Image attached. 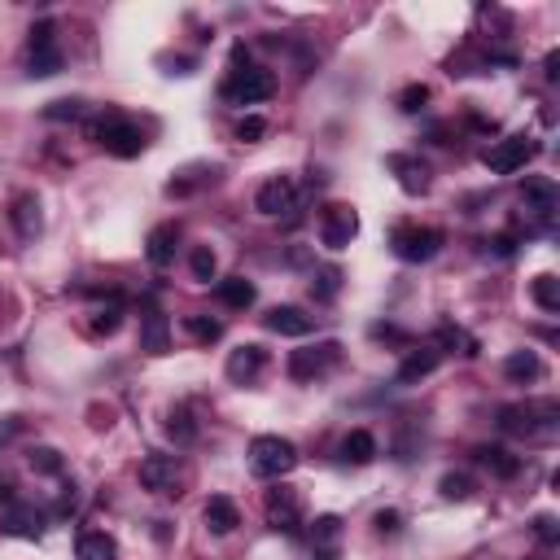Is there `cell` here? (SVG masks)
I'll list each match as a JSON object with an SVG mask.
<instances>
[{"label":"cell","instance_id":"52a82bcc","mask_svg":"<svg viewBox=\"0 0 560 560\" xmlns=\"http://www.w3.org/2000/svg\"><path fill=\"white\" fill-rule=\"evenodd\" d=\"M341 359L338 341H319V346H307V350H293L290 355V377L293 381H311V377H324L329 368Z\"/></svg>","mask_w":560,"mask_h":560},{"label":"cell","instance_id":"4316f807","mask_svg":"<svg viewBox=\"0 0 560 560\" xmlns=\"http://www.w3.org/2000/svg\"><path fill=\"white\" fill-rule=\"evenodd\" d=\"M530 293H535V302L547 311V316H556L560 311V280L552 276V271H543V276H535V285H530Z\"/></svg>","mask_w":560,"mask_h":560},{"label":"cell","instance_id":"9a60e30c","mask_svg":"<svg viewBox=\"0 0 560 560\" xmlns=\"http://www.w3.org/2000/svg\"><path fill=\"white\" fill-rule=\"evenodd\" d=\"M263 364H268V350H263V346H254V341H250V346H237V350L228 355V377H232L237 386H250V381L263 372Z\"/></svg>","mask_w":560,"mask_h":560},{"label":"cell","instance_id":"30bf717a","mask_svg":"<svg viewBox=\"0 0 560 560\" xmlns=\"http://www.w3.org/2000/svg\"><path fill=\"white\" fill-rule=\"evenodd\" d=\"M141 486L153 490V495H175V486H180V460L175 456H149L141 464Z\"/></svg>","mask_w":560,"mask_h":560},{"label":"cell","instance_id":"ba28073f","mask_svg":"<svg viewBox=\"0 0 560 560\" xmlns=\"http://www.w3.org/2000/svg\"><path fill=\"white\" fill-rule=\"evenodd\" d=\"M62 71V49H57V26L40 23L31 26V74L35 79H49Z\"/></svg>","mask_w":560,"mask_h":560},{"label":"cell","instance_id":"9c48e42d","mask_svg":"<svg viewBox=\"0 0 560 560\" xmlns=\"http://www.w3.org/2000/svg\"><path fill=\"white\" fill-rule=\"evenodd\" d=\"M552 416H556V403H526V408H504V412H499V425H504L508 434H538L543 420L552 425Z\"/></svg>","mask_w":560,"mask_h":560},{"label":"cell","instance_id":"83f0119b","mask_svg":"<svg viewBox=\"0 0 560 560\" xmlns=\"http://www.w3.org/2000/svg\"><path fill=\"white\" fill-rule=\"evenodd\" d=\"M477 460L486 464L490 473H499V477H516L521 473V460H512L504 447H477Z\"/></svg>","mask_w":560,"mask_h":560},{"label":"cell","instance_id":"3957f363","mask_svg":"<svg viewBox=\"0 0 560 560\" xmlns=\"http://www.w3.org/2000/svg\"><path fill=\"white\" fill-rule=\"evenodd\" d=\"M394 254L403 259V263H429L434 254H438L442 245V232L438 228H416V223H403V228H394Z\"/></svg>","mask_w":560,"mask_h":560},{"label":"cell","instance_id":"603a6c76","mask_svg":"<svg viewBox=\"0 0 560 560\" xmlns=\"http://www.w3.org/2000/svg\"><path fill=\"white\" fill-rule=\"evenodd\" d=\"M9 215H14V228H18V237H26V241H31V237H35L40 228H44V215H40V201H35V197H31V193L14 197V211H9Z\"/></svg>","mask_w":560,"mask_h":560},{"label":"cell","instance_id":"2e32d148","mask_svg":"<svg viewBox=\"0 0 560 560\" xmlns=\"http://www.w3.org/2000/svg\"><path fill=\"white\" fill-rule=\"evenodd\" d=\"M268 521H271V530H285V535L298 530V495L290 486L268 490Z\"/></svg>","mask_w":560,"mask_h":560},{"label":"cell","instance_id":"6da1fadb","mask_svg":"<svg viewBox=\"0 0 560 560\" xmlns=\"http://www.w3.org/2000/svg\"><path fill=\"white\" fill-rule=\"evenodd\" d=\"M298 464V447L290 438H276V434H263V438L250 442V473L254 477H285Z\"/></svg>","mask_w":560,"mask_h":560},{"label":"cell","instance_id":"60d3db41","mask_svg":"<svg viewBox=\"0 0 560 560\" xmlns=\"http://www.w3.org/2000/svg\"><path fill=\"white\" fill-rule=\"evenodd\" d=\"M535 535L543 538V543H556V521H552V516H538V521H535Z\"/></svg>","mask_w":560,"mask_h":560},{"label":"cell","instance_id":"5bb4252c","mask_svg":"<svg viewBox=\"0 0 560 560\" xmlns=\"http://www.w3.org/2000/svg\"><path fill=\"white\" fill-rule=\"evenodd\" d=\"M271 333H280V338H307L311 329H316V319L307 316L302 307H271L268 316H263Z\"/></svg>","mask_w":560,"mask_h":560},{"label":"cell","instance_id":"7c38bea8","mask_svg":"<svg viewBox=\"0 0 560 560\" xmlns=\"http://www.w3.org/2000/svg\"><path fill=\"white\" fill-rule=\"evenodd\" d=\"M0 530L14 535V538H44V512L31 508V504H9Z\"/></svg>","mask_w":560,"mask_h":560},{"label":"cell","instance_id":"7402d4cb","mask_svg":"<svg viewBox=\"0 0 560 560\" xmlns=\"http://www.w3.org/2000/svg\"><path fill=\"white\" fill-rule=\"evenodd\" d=\"M74 556L79 560H119V543L105 535V530H88V535H79V543H74Z\"/></svg>","mask_w":560,"mask_h":560},{"label":"cell","instance_id":"ab89813d","mask_svg":"<svg viewBox=\"0 0 560 560\" xmlns=\"http://www.w3.org/2000/svg\"><path fill=\"white\" fill-rule=\"evenodd\" d=\"M372 526H377V535H398V530H403V516L394 508H381L372 516Z\"/></svg>","mask_w":560,"mask_h":560},{"label":"cell","instance_id":"d4e9b609","mask_svg":"<svg viewBox=\"0 0 560 560\" xmlns=\"http://www.w3.org/2000/svg\"><path fill=\"white\" fill-rule=\"evenodd\" d=\"M341 460L346 464H372L377 460V438H372L368 429L346 434V442H341Z\"/></svg>","mask_w":560,"mask_h":560},{"label":"cell","instance_id":"d6a6232c","mask_svg":"<svg viewBox=\"0 0 560 560\" xmlns=\"http://www.w3.org/2000/svg\"><path fill=\"white\" fill-rule=\"evenodd\" d=\"M425 105H429V88H425V84H408V88L398 93V110H403V114H420Z\"/></svg>","mask_w":560,"mask_h":560},{"label":"cell","instance_id":"d6986e66","mask_svg":"<svg viewBox=\"0 0 560 560\" xmlns=\"http://www.w3.org/2000/svg\"><path fill=\"white\" fill-rule=\"evenodd\" d=\"M504 377L516 381V386H530V381H543V359H538V350H512L508 359H504Z\"/></svg>","mask_w":560,"mask_h":560},{"label":"cell","instance_id":"44dd1931","mask_svg":"<svg viewBox=\"0 0 560 560\" xmlns=\"http://www.w3.org/2000/svg\"><path fill=\"white\" fill-rule=\"evenodd\" d=\"M526 201H530V211H535L538 220H552V211H556V184L547 180V175H535V180H526Z\"/></svg>","mask_w":560,"mask_h":560},{"label":"cell","instance_id":"cb8c5ba5","mask_svg":"<svg viewBox=\"0 0 560 560\" xmlns=\"http://www.w3.org/2000/svg\"><path fill=\"white\" fill-rule=\"evenodd\" d=\"M175 241H180V228L175 223H158L149 232V263L153 268H167L171 259H175Z\"/></svg>","mask_w":560,"mask_h":560},{"label":"cell","instance_id":"7a4b0ae2","mask_svg":"<svg viewBox=\"0 0 560 560\" xmlns=\"http://www.w3.org/2000/svg\"><path fill=\"white\" fill-rule=\"evenodd\" d=\"M93 141H97L105 153H114V158H136V153L145 149L141 127L127 119H101L97 127H93Z\"/></svg>","mask_w":560,"mask_h":560},{"label":"cell","instance_id":"8fae6325","mask_svg":"<svg viewBox=\"0 0 560 560\" xmlns=\"http://www.w3.org/2000/svg\"><path fill=\"white\" fill-rule=\"evenodd\" d=\"M293 201H298V189H293L290 175H271L268 184L259 189V197H254L259 215H290Z\"/></svg>","mask_w":560,"mask_h":560},{"label":"cell","instance_id":"8d00e7d4","mask_svg":"<svg viewBox=\"0 0 560 560\" xmlns=\"http://www.w3.org/2000/svg\"><path fill=\"white\" fill-rule=\"evenodd\" d=\"M31 468H35V473H62V456H57L53 447H35V451H31Z\"/></svg>","mask_w":560,"mask_h":560},{"label":"cell","instance_id":"ffe728a7","mask_svg":"<svg viewBox=\"0 0 560 560\" xmlns=\"http://www.w3.org/2000/svg\"><path fill=\"white\" fill-rule=\"evenodd\" d=\"M438 350L434 346H420V350H412L403 364H398V386H416V381H425L434 368H438Z\"/></svg>","mask_w":560,"mask_h":560},{"label":"cell","instance_id":"7bdbcfd3","mask_svg":"<svg viewBox=\"0 0 560 560\" xmlns=\"http://www.w3.org/2000/svg\"><path fill=\"white\" fill-rule=\"evenodd\" d=\"M14 434H18V420H9V425H0V442H5V438H14Z\"/></svg>","mask_w":560,"mask_h":560},{"label":"cell","instance_id":"ac0fdd59","mask_svg":"<svg viewBox=\"0 0 560 560\" xmlns=\"http://www.w3.org/2000/svg\"><path fill=\"white\" fill-rule=\"evenodd\" d=\"M237 526H241L237 504H232L228 495H211V499H206V530H211V535H232Z\"/></svg>","mask_w":560,"mask_h":560},{"label":"cell","instance_id":"e575fe53","mask_svg":"<svg viewBox=\"0 0 560 560\" xmlns=\"http://www.w3.org/2000/svg\"><path fill=\"white\" fill-rule=\"evenodd\" d=\"M189 333L197 341H220L223 338V324L220 319H206V316H189Z\"/></svg>","mask_w":560,"mask_h":560},{"label":"cell","instance_id":"f546056e","mask_svg":"<svg viewBox=\"0 0 560 560\" xmlns=\"http://www.w3.org/2000/svg\"><path fill=\"white\" fill-rule=\"evenodd\" d=\"M189 268H193V280L211 285V280H215V271H220V259H215V250H211V245H197L193 259H189Z\"/></svg>","mask_w":560,"mask_h":560},{"label":"cell","instance_id":"836d02e7","mask_svg":"<svg viewBox=\"0 0 560 560\" xmlns=\"http://www.w3.org/2000/svg\"><path fill=\"white\" fill-rule=\"evenodd\" d=\"M44 114H49V119H88V101H49V105H44Z\"/></svg>","mask_w":560,"mask_h":560},{"label":"cell","instance_id":"d590c367","mask_svg":"<svg viewBox=\"0 0 560 560\" xmlns=\"http://www.w3.org/2000/svg\"><path fill=\"white\" fill-rule=\"evenodd\" d=\"M268 136V123L259 119V114H245L241 123H237V141H245V145H254V141H263Z\"/></svg>","mask_w":560,"mask_h":560},{"label":"cell","instance_id":"b9f144b4","mask_svg":"<svg viewBox=\"0 0 560 560\" xmlns=\"http://www.w3.org/2000/svg\"><path fill=\"white\" fill-rule=\"evenodd\" d=\"M495 254H512V250H516V237H508V232H504V237H495Z\"/></svg>","mask_w":560,"mask_h":560},{"label":"cell","instance_id":"74e56055","mask_svg":"<svg viewBox=\"0 0 560 560\" xmlns=\"http://www.w3.org/2000/svg\"><path fill=\"white\" fill-rule=\"evenodd\" d=\"M341 521L338 516H316V526H311V538H316V547H329L333 538H338Z\"/></svg>","mask_w":560,"mask_h":560},{"label":"cell","instance_id":"4fadbf2b","mask_svg":"<svg viewBox=\"0 0 560 560\" xmlns=\"http://www.w3.org/2000/svg\"><path fill=\"white\" fill-rule=\"evenodd\" d=\"M141 350H149V355H167L171 350V319L158 307L141 311Z\"/></svg>","mask_w":560,"mask_h":560},{"label":"cell","instance_id":"e0dca14e","mask_svg":"<svg viewBox=\"0 0 560 560\" xmlns=\"http://www.w3.org/2000/svg\"><path fill=\"white\" fill-rule=\"evenodd\" d=\"M390 171H398V184L403 193H429V167L412 158V153H390Z\"/></svg>","mask_w":560,"mask_h":560},{"label":"cell","instance_id":"4dcf8cb0","mask_svg":"<svg viewBox=\"0 0 560 560\" xmlns=\"http://www.w3.org/2000/svg\"><path fill=\"white\" fill-rule=\"evenodd\" d=\"M338 290H341V271L338 268H319L316 280H311V298H316V302H333Z\"/></svg>","mask_w":560,"mask_h":560},{"label":"cell","instance_id":"f35d334b","mask_svg":"<svg viewBox=\"0 0 560 560\" xmlns=\"http://www.w3.org/2000/svg\"><path fill=\"white\" fill-rule=\"evenodd\" d=\"M119 319H123V307H119V302L101 307L97 319H93V333H114V329H119Z\"/></svg>","mask_w":560,"mask_h":560},{"label":"cell","instance_id":"277c9868","mask_svg":"<svg viewBox=\"0 0 560 560\" xmlns=\"http://www.w3.org/2000/svg\"><path fill=\"white\" fill-rule=\"evenodd\" d=\"M276 93V74L263 71V66H245L237 71L228 84H223V97L237 101V105H254V101H268Z\"/></svg>","mask_w":560,"mask_h":560},{"label":"cell","instance_id":"1f68e13d","mask_svg":"<svg viewBox=\"0 0 560 560\" xmlns=\"http://www.w3.org/2000/svg\"><path fill=\"white\" fill-rule=\"evenodd\" d=\"M438 490H442V499H456V504H464L468 495H473V477L468 473H447L438 482Z\"/></svg>","mask_w":560,"mask_h":560},{"label":"cell","instance_id":"484cf974","mask_svg":"<svg viewBox=\"0 0 560 560\" xmlns=\"http://www.w3.org/2000/svg\"><path fill=\"white\" fill-rule=\"evenodd\" d=\"M220 302H223V307H237V311H245V307L254 302V285H250L245 276H228V280H220Z\"/></svg>","mask_w":560,"mask_h":560},{"label":"cell","instance_id":"8992f818","mask_svg":"<svg viewBox=\"0 0 560 560\" xmlns=\"http://www.w3.org/2000/svg\"><path fill=\"white\" fill-rule=\"evenodd\" d=\"M535 153H538V145L530 141V136H508V141H499L495 149L482 153V167L495 171V175H512V171L526 167Z\"/></svg>","mask_w":560,"mask_h":560},{"label":"cell","instance_id":"f1b7e54d","mask_svg":"<svg viewBox=\"0 0 560 560\" xmlns=\"http://www.w3.org/2000/svg\"><path fill=\"white\" fill-rule=\"evenodd\" d=\"M167 434H171L175 442H193V438H197V425H193V412H189V403L171 408V416H167Z\"/></svg>","mask_w":560,"mask_h":560},{"label":"cell","instance_id":"5b68a950","mask_svg":"<svg viewBox=\"0 0 560 560\" xmlns=\"http://www.w3.org/2000/svg\"><path fill=\"white\" fill-rule=\"evenodd\" d=\"M359 237V215H355V206H324V215H319V241L329 245V250H346V245Z\"/></svg>","mask_w":560,"mask_h":560}]
</instances>
